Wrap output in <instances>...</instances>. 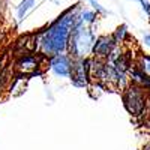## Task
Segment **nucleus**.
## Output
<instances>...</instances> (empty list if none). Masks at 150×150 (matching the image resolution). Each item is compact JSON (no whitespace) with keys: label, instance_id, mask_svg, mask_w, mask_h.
Wrapping results in <instances>:
<instances>
[{"label":"nucleus","instance_id":"f257e3e1","mask_svg":"<svg viewBox=\"0 0 150 150\" xmlns=\"http://www.w3.org/2000/svg\"><path fill=\"white\" fill-rule=\"evenodd\" d=\"M80 5L69 8L50 27L35 36V50H38L41 56L53 57L65 51L68 47L69 35L80 21Z\"/></svg>","mask_w":150,"mask_h":150},{"label":"nucleus","instance_id":"f03ea898","mask_svg":"<svg viewBox=\"0 0 150 150\" xmlns=\"http://www.w3.org/2000/svg\"><path fill=\"white\" fill-rule=\"evenodd\" d=\"M95 33L90 27H87L86 24H83L81 21H78V24L74 27V30L69 35V41H68V47L66 50L69 51V57H72L74 60L78 59H87L93 50V44H95Z\"/></svg>","mask_w":150,"mask_h":150},{"label":"nucleus","instance_id":"7ed1b4c3","mask_svg":"<svg viewBox=\"0 0 150 150\" xmlns=\"http://www.w3.org/2000/svg\"><path fill=\"white\" fill-rule=\"evenodd\" d=\"M123 102L126 110L131 112L132 116H141L146 105H147V93L144 92L143 87L137 84H129L123 93Z\"/></svg>","mask_w":150,"mask_h":150},{"label":"nucleus","instance_id":"20e7f679","mask_svg":"<svg viewBox=\"0 0 150 150\" xmlns=\"http://www.w3.org/2000/svg\"><path fill=\"white\" fill-rule=\"evenodd\" d=\"M69 77H71L74 86H77V87H87V84H89V75H87V59L72 60Z\"/></svg>","mask_w":150,"mask_h":150},{"label":"nucleus","instance_id":"39448f33","mask_svg":"<svg viewBox=\"0 0 150 150\" xmlns=\"http://www.w3.org/2000/svg\"><path fill=\"white\" fill-rule=\"evenodd\" d=\"M116 42L112 39L111 35H104V36H99L98 39H95L93 44V50L92 53L96 59H101V60H107L108 54L111 53V50L114 48Z\"/></svg>","mask_w":150,"mask_h":150},{"label":"nucleus","instance_id":"423d86ee","mask_svg":"<svg viewBox=\"0 0 150 150\" xmlns=\"http://www.w3.org/2000/svg\"><path fill=\"white\" fill-rule=\"evenodd\" d=\"M71 66H72L71 57L63 54V53L56 54L50 59V68H51V71L56 75H59V77H69Z\"/></svg>","mask_w":150,"mask_h":150},{"label":"nucleus","instance_id":"0eeeda50","mask_svg":"<svg viewBox=\"0 0 150 150\" xmlns=\"http://www.w3.org/2000/svg\"><path fill=\"white\" fill-rule=\"evenodd\" d=\"M41 60L42 56H32V54H26L18 59L17 62V71L21 75H27V74H35L38 72L41 66Z\"/></svg>","mask_w":150,"mask_h":150},{"label":"nucleus","instance_id":"6e6552de","mask_svg":"<svg viewBox=\"0 0 150 150\" xmlns=\"http://www.w3.org/2000/svg\"><path fill=\"white\" fill-rule=\"evenodd\" d=\"M137 69H138L146 78L150 80V56H144V54H140L138 59H137L135 65H134Z\"/></svg>","mask_w":150,"mask_h":150},{"label":"nucleus","instance_id":"1a4fd4ad","mask_svg":"<svg viewBox=\"0 0 150 150\" xmlns=\"http://www.w3.org/2000/svg\"><path fill=\"white\" fill-rule=\"evenodd\" d=\"M78 18H80V21L83 23V24H93L95 21H96V18H98V14L95 11H90V9H80V15H78Z\"/></svg>","mask_w":150,"mask_h":150},{"label":"nucleus","instance_id":"9d476101","mask_svg":"<svg viewBox=\"0 0 150 150\" xmlns=\"http://www.w3.org/2000/svg\"><path fill=\"white\" fill-rule=\"evenodd\" d=\"M112 36V39H114V42L117 45H122L125 41H126V38H128V27H126V24H122V26L117 27V30L111 35Z\"/></svg>","mask_w":150,"mask_h":150},{"label":"nucleus","instance_id":"9b49d317","mask_svg":"<svg viewBox=\"0 0 150 150\" xmlns=\"http://www.w3.org/2000/svg\"><path fill=\"white\" fill-rule=\"evenodd\" d=\"M33 6H35V0H23L21 5L18 6V11H17V17H18V20H20V21L24 20V17L27 15V12H29Z\"/></svg>","mask_w":150,"mask_h":150},{"label":"nucleus","instance_id":"f8f14e48","mask_svg":"<svg viewBox=\"0 0 150 150\" xmlns=\"http://www.w3.org/2000/svg\"><path fill=\"white\" fill-rule=\"evenodd\" d=\"M6 71H5V66L3 63L0 62V98H2V93L5 90V84H6Z\"/></svg>","mask_w":150,"mask_h":150},{"label":"nucleus","instance_id":"ddd939ff","mask_svg":"<svg viewBox=\"0 0 150 150\" xmlns=\"http://www.w3.org/2000/svg\"><path fill=\"white\" fill-rule=\"evenodd\" d=\"M89 2H90V5L93 6V9H95L96 12H99V14H107V11H105L101 5H99V3L96 2V0H89Z\"/></svg>","mask_w":150,"mask_h":150},{"label":"nucleus","instance_id":"4468645a","mask_svg":"<svg viewBox=\"0 0 150 150\" xmlns=\"http://www.w3.org/2000/svg\"><path fill=\"white\" fill-rule=\"evenodd\" d=\"M138 2L141 3V6H143V9H144V12L149 15V18H150V3L147 2V0H138Z\"/></svg>","mask_w":150,"mask_h":150},{"label":"nucleus","instance_id":"2eb2a0df","mask_svg":"<svg viewBox=\"0 0 150 150\" xmlns=\"http://www.w3.org/2000/svg\"><path fill=\"white\" fill-rule=\"evenodd\" d=\"M144 44L150 47V35H144Z\"/></svg>","mask_w":150,"mask_h":150},{"label":"nucleus","instance_id":"dca6fc26","mask_svg":"<svg viewBox=\"0 0 150 150\" xmlns=\"http://www.w3.org/2000/svg\"><path fill=\"white\" fill-rule=\"evenodd\" d=\"M149 102H150V92H149Z\"/></svg>","mask_w":150,"mask_h":150}]
</instances>
